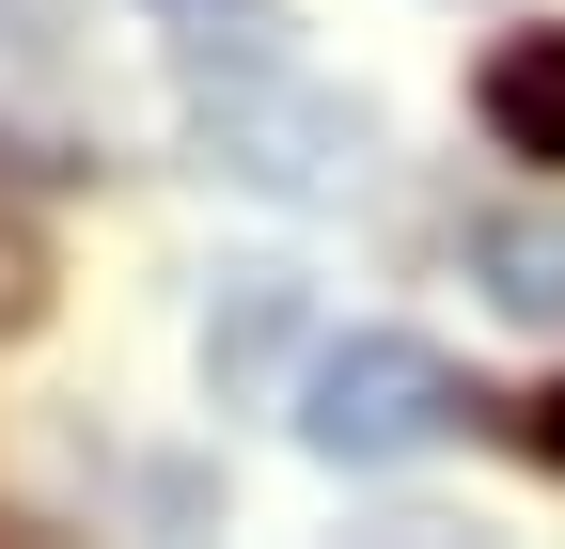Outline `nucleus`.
Listing matches in <instances>:
<instances>
[{"mask_svg":"<svg viewBox=\"0 0 565 549\" xmlns=\"http://www.w3.org/2000/svg\"><path fill=\"white\" fill-rule=\"evenodd\" d=\"M519 440H534V455H550V471H565V377H550V392H534V424H519Z\"/></svg>","mask_w":565,"mask_h":549,"instance_id":"obj_6","label":"nucleus"},{"mask_svg":"<svg viewBox=\"0 0 565 549\" xmlns=\"http://www.w3.org/2000/svg\"><path fill=\"white\" fill-rule=\"evenodd\" d=\"M221 142H236V173H267V189H330V158L362 173V110H252V79H236V110H221Z\"/></svg>","mask_w":565,"mask_h":549,"instance_id":"obj_2","label":"nucleus"},{"mask_svg":"<svg viewBox=\"0 0 565 549\" xmlns=\"http://www.w3.org/2000/svg\"><path fill=\"white\" fill-rule=\"evenodd\" d=\"M456 424H471V377L440 346H408V330H345V346H315V377H299V440L330 471H408Z\"/></svg>","mask_w":565,"mask_h":549,"instance_id":"obj_1","label":"nucleus"},{"mask_svg":"<svg viewBox=\"0 0 565 549\" xmlns=\"http://www.w3.org/2000/svg\"><path fill=\"white\" fill-rule=\"evenodd\" d=\"M0 17H32V0H0Z\"/></svg>","mask_w":565,"mask_h":549,"instance_id":"obj_7","label":"nucleus"},{"mask_svg":"<svg viewBox=\"0 0 565 549\" xmlns=\"http://www.w3.org/2000/svg\"><path fill=\"white\" fill-rule=\"evenodd\" d=\"M487 142L565 173V32H503L487 47Z\"/></svg>","mask_w":565,"mask_h":549,"instance_id":"obj_3","label":"nucleus"},{"mask_svg":"<svg viewBox=\"0 0 565 549\" xmlns=\"http://www.w3.org/2000/svg\"><path fill=\"white\" fill-rule=\"evenodd\" d=\"M471 283L519 330H565V220H471Z\"/></svg>","mask_w":565,"mask_h":549,"instance_id":"obj_4","label":"nucleus"},{"mask_svg":"<svg viewBox=\"0 0 565 549\" xmlns=\"http://www.w3.org/2000/svg\"><path fill=\"white\" fill-rule=\"evenodd\" d=\"M141 17H158L189 63H221V79H282V32H299L282 0H141Z\"/></svg>","mask_w":565,"mask_h":549,"instance_id":"obj_5","label":"nucleus"}]
</instances>
